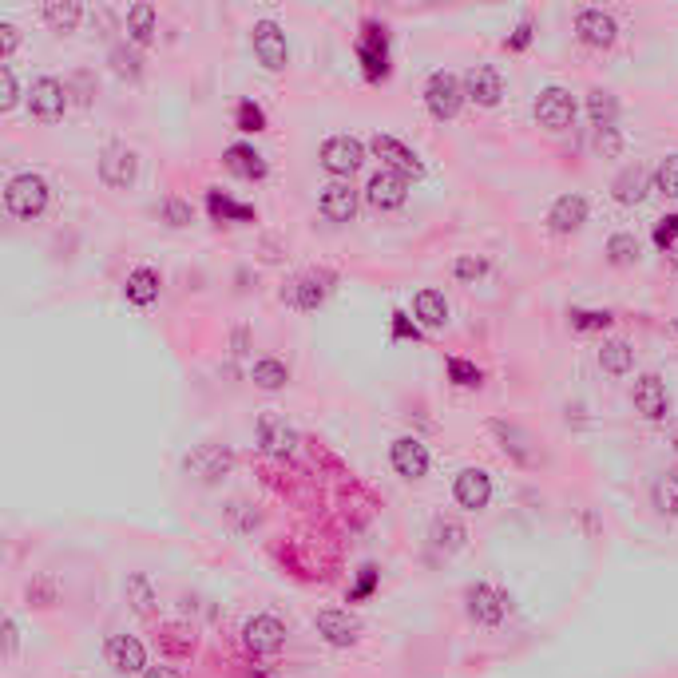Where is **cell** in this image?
<instances>
[{"mask_svg":"<svg viewBox=\"0 0 678 678\" xmlns=\"http://www.w3.org/2000/svg\"><path fill=\"white\" fill-rule=\"evenodd\" d=\"M127 595L135 599V611H143V615L155 607V591H151V579H147V575H131V579H127Z\"/></svg>","mask_w":678,"mask_h":678,"instance_id":"obj_42","label":"cell"},{"mask_svg":"<svg viewBox=\"0 0 678 678\" xmlns=\"http://www.w3.org/2000/svg\"><path fill=\"white\" fill-rule=\"evenodd\" d=\"M100 179H104V187H112V191H127V187L139 179V155H135L131 147H123V143L104 147V155H100Z\"/></svg>","mask_w":678,"mask_h":678,"instance_id":"obj_8","label":"cell"},{"mask_svg":"<svg viewBox=\"0 0 678 678\" xmlns=\"http://www.w3.org/2000/svg\"><path fill=\"white\" fill-rule=\"evenodd\" d=\"M575 36L587 44V48H611L619 40V24L611 12L603 8H579L575 12Z\"/></svg>","mask_w":678,"mask_h":678,"instance_id":"obj_12","label":"cell"},{"mask_svg":"<svg viewBox=\"0 0 678 678\" xmlns=\"http://www.w3.org/2000/svg\"><path fill=\"white\" fill-rule=\"evenodd\" d=\"M242 643L250 655H278L286 643V627L274 615H250L242 623Z\"/></svg>","mask_w":678,"mask_h":678,"instance_id":"obj_7","label":"cell"},{"mask_svg":"<svg viewBox=\"0 0 678 678\" xmlns=\"http://www.w3.org/2000/svg\"><path fill=\"white\" fill-rule=\"evenodd\" d=\"M631 401L647 421H667V413H671V393L659 373H643L631 389Z\"/></svg>","mask_w":678,"mask_h":678,"instance_id":"obj_17","label":"cell"},{"mask_svg":"<svg viewBox=\"0 0 678 678\" xmlns=\"http://www.w3.org/2000/svg\"><path fill=\"white\" fill-rule=\"evenodd\" d=\"M16 44H20V28L12 20H0V60H8L16 52Z\"/></svg>","mask_w":678,"mask_h":678,"instance_id":"obj_48","label":"cell"},{"mask_svg":"<svg viewBox=\"0 0 678 678\" xmlns=\"http://www.w3.org/2000/svg\"><path fill=\"white\" fill-rule=\"evenodd\" d=\"M595 147H599L603 155H619V151H623V139H619V127H611V131H595Z\"/></svg>","mask_w":678,"mask_h":678,"instance_id":"obj_51","label":"cell"},{"mask_svg":"<svg viewBox=\"0 0 678 678\" xmlns=\"http://www.w3.org/2000/svg\"><path fill=\"white\" fill-rule=\"evenodd\" d=\"M492 433L504 441V449L512 452L516 460H524V464L532 460V452H528V433H524V429H516V425H504V421H492Z\"/></svg>","mask_w":678,"mask_h":678,"instance_id":"obj_39","label":"cell"},{"mask_svg":"<svg viewBox=\"0 0 678 678\" xmlns=\"http://www.w3.org/2000/svg\"><path fill=\"white\" fill-rule=\"evenodd\" d=\"M28 112L36 115V119H44V123H56L60 115L68 112V88H64L60 80H52V76L32 80V88H28Z\"/></svg>","mask_w":678,"mask_h":678,"instance_id":"obj_10","label":"cell"},{"mask_svg":"<svg viewBox=\"0 0 678 678\" xmlns=\"http://www.w3.org/2000/svg\"><path fill=\"white\" fill-rule=\"evenodd\" d=\"M230 464H234V452L223 445H203L199 452L187 456V472H195L199 480H219L230 472Z\"/></svg>","mask_w":678,"mask_h":678,"instance_id":"obj_25","label":"cell"},{"mask_svg":"<svg viewBox=\"0 0 678 678\" xmlns=\"http://www.w3.org/2000/svg\"><path fill=\"white\" fill-rule=\"evenodd\" d=\"M357 60H361V72H365L369 84H377V80L389 76V32H385V24H377V20H365V24H361Z\"/></svg>","mask_w":678,"mask_h":678,"instance_id":"obj_2","label":"cell"},{"mask_svg":"<svg viewBox=\"0 0 678 678\" xmlns=\"http://www.w3.org/2000/svg\"><path fill=\"white\" fill-rule=\"evenodd\" d=\"M155 28H159V20H155V8L151 4H131L127 8V36H131V44H151L155 40Z\"/></svg>","mask_w":678,"mask_h":678,"instance_id":"obj_32","label":"cell"},{"mask_svg":"<svg viewBox=\"0 0 678 678\" xmlns=\"http://www.w3.org/2000/svg\"><path fill=\"white\" fill-rule=\"evenodd\" d=\"M675 334H678V322H675Z\"/></svg>","mask_w":678,"mask_h":678,"instance_id":"obj_57","label":"cell"},{"mask_svg":"<svg viewBox=\"0 0 678 678\" xmlns=\"http://www.w3.org/2000/svg\"><path fill=\"white\" fill-rule=\"evenodd\" d=\"M655 246L659 250H675L678 246V215H663L655 223Z\"/></svg>","mask_w":678,"mask_h":678,"instance_id":"obj_47","label":"cell"},{"mask_svg":"<svg viewBox=\"0 0 678 678\" xmlns=\"http://www.w3.org/2000/svg\"><path fill=\"white\" fill-rule=\"evenodd\" d=\"M143 678H183L175 667H147V675Z\"/></svg>","mask_w":678,"mask_h":678,"instance_id":"obj_55","label":"cell"},{"mask_svg":"<svg viewBox=\"0 0 678 678\" xmlns=\"http://www.w3.org/2000/svg\"><path fill=\"white\" fill-rule=\"evenodd\" d=\"M464 96H468L476 108H496V104L504 100V76H500V68H492V64L468 68V76H464Z\"/></svg>","mask_w":678,"mask_h":678,"instance_id":"obj_16","label":"cell"},{"mask_svg":"<svg viewBox=\"0 0 678 678\" xmlns=\"http://www.w3.org/2000/svg\"><path fill=\"white\" fill-rule=\"evenodd\" d=\"M365 143L361 139H353V135H330L326 143H322V151H318V159H322V167L330 171V175H338V179H349L361 163H365Z\"/></svg>","mask_w":678,"mask_h":678,"instance_id":"obj_5","label":"cell"},{"mask_svg":"<svg viewBox=\"0 0 678 678\" xmlns=\"http://www.w3.org/2000/svg\"><path fill=\"white\" fill-rule=\"evenodd\" d=\"M651 187H655V183H651V171L639 167V163L623 167V171L615 175V183H611V191H615V199H619L623 207H639V203L647 199Z\"/></svg>","mask_w":678,"mask_h":678,"instance_id":"obj_23","label":"cell"},{"mask_svg":"<svg viewBox=\"0 0 678 678\" xmlns=\"http://www.w3.org/2000/svg\"><path fill=\"white\" fill-rule=\"evenodd\" d=\"M488 274V262L480 258H456V278L460 282H472V278H484Z\"/></svg>","mask_w":678,"mask_h":678,"instance_id":"obj_49","label":"cell"},{"mask_svg":"<svg viewBox=\"0 0 678 678\" xmlns=\"http://www.w3.org/2000/svg\"><path fill=\"white\" fill-rule=\"evenodd\" d=\"M599 369L611 373V377H627V373L635 369V349H631V341L623 338L603 341V345H599Z\"/></svg>","mask_w":678,"mask_h":678,"instance_id":"obj_29","label":"cell"},{"mask_svg":"<svg viewBox=\"0 0 678 678\" xmlns=\"http://www.w3.org/2000/svg\"><path fill=\"white\" fill-rule=\"evenodd\" d=\"M314 631H318L330 647H353L357 635H361V623H357V615H349V611H341V607H326V611L314 615Z\"/></svg>","mask_w":678,"mask_h":678,"instance_id":"obj_19","label":"cell"},{"mask_svg":"<svg viewBox=\"0 0 678 678\" xmlns=\"http://www.w3.org/2000/svg\"><path fill=\"white\" fill-rule=\"evenodd\" d=\"M389 464H393L397 476L421 480V476L429 472V449H425V441H417V437H397V441L389 445Z\"/></svg>","mask_w":678,"mask_h":678,"instance_id":"obj_20","label":"cell"},{"mask_svg":"<svg viewBox=\"0 0 678 678\" xmlns=\"http://www.w3.org/2000/svg\"><path fill=\"white\" fill-rule=\"evenodd\" d=\"M318 207H322V215H326L330 223H349V219L357 215V191H353V183H349V179L326 183Z\"/></svg>","mask_w":678,"mask_h":678,"instance_id":"obj_21","label":"cell"},{"mask_svg":"<svg viewBox=\"0 0 678 678\" xmlns=\"http://www.w3.org/2000/svg\"><path fill=\"white\" fill-rule=\"evenodd\" d=\"M234 127H238V131H246V135L266 131V112H262V104H254V100H238V108H234Z\"/></svg>","mask_w":678,"mask_h":678,"instance_id":"obj_40","label":"cell"},{"mask_svg":"<svg viewBox=\"0 0 678 678\" xmlns=\"http://www.w3.org/2000/svg\"><path fill=\"white\" fill-rule=\"evenodd\" d=\"M452 496H456V504H460L464 512H480V508H488V500H492V476H488L484 468H464V472H456V480H452Z\"/></svg>","mask_w":678,"mask_h":678,"instance_id":"obj_18","label":"cell"},{"mask_svg":"<svg viewBox=\"0 0 678 678\" xmlns=\"http://www.w3.org/2000/svg\"><path fill=\"white\" fill-rule=\"evenodd\" d=\"M393 338L401 341V338H421V326H417V322H413V318H409V314H401V310H397V314H393Z\"/></svg>","mask_w":678,"mask_h":678,"instance_id":"obj_50","label":"cell"},{"mask_svg":"<svg viewBox=\"0 0 678 678\" xmlns=\"http://www.w3.org/2000/svg\"><path fill=\"white\" fill-rule=\"evenodd\" d=\"M433 548H441V552H460L464 548V540H468V532H464V524H456V520H433Z\"/></svg>","mask_w":678,"mask_h":678,"instance_id":"obj_36","label":"cell"},{"mask_svg":"<svg viewBox=\"0 0 678 678\" xmlns=\"http://www.w3.org/2000/svg\"><path fill=\"white\" fill-rule=\"evenodd\" d=\"M48 199H52V187H48V179L36 175V171H20V175H12L8 187H4V207H8V215L20 219V223L40 219V215L48 211Z\"/></svg>","mask_w":678,"mask_h":678,"instance_id":"obj_1","label":"cell"},{"mask_svg":"<svg viewBox=\"0 0 678 678\" xmlns=\"http://www.w3.org/2000/svg\"><path fill=\"white\" fill-rule=\"evenodd\" d=\"M159 211H163V219H167L171 226H191V219H195L191 203H187V199H179V195H167Z\"/></svg>","mask_w":678,"mask_h":678,"instance_id":"obj_43","label":"cell"},{"mask_svg":"<svg viewBox=\"0 0 678 678\" xmlns=\"http://www.w3.org/2000/svg\"><path fill=\"white\" fill-rule=\"evenodd\" d=\"M20 104V88H16V72L4 64L0 68V112H12Z\"/></svg>","mask_w":678,"mask_h":678,"instance_id":"obj_46","label":"cell"},{"mask_svg":"<svg viewBox=\"0 0 678 678\" xmlns=\"http://www.w3.org/2000/svg\"><path fill=\"white\" fill-rule=\"evenodd\" d=\"M651 504L659 516H678V472H663L655 484H651Z\"/></svg>","mask_w":678,"mask_h":678,"instance_id":"obj_33","label":"cell"},{"mask_svg":"<svg viewBox=\"0 0 678 678\" xmlns=\"http://www.w3.org/2000/svg\"><path fill=\"white\" fill-rule=\"evenodd\" d=\"M365 199H369V207H377V211H397V207L409 199V179L397 175V171H389V167H381V171L369 175Z\"/></svg>","mask_w":678,"mask_h":678,"instance_id":"obj_9","label":"cell"},{"mask_svg":"<svg viewBox=\"0 0 678 678\" xmlns=\"http://www.w3.org/2000/svg\"><path fill=\"white\" fill-rule=\"evenodd\" d=\"M258 445L266 456H294L298 452V429L282 413H262L258 417Z\"/></svg>","mask_w":678,"mask_h":678,"instance_id":"obj_11","label":"cell"},{"mask_svg":"<svg viewBox=\"0 0 678 678\" xmlns=\"http://www.w3.org/2000/svg\"><path fill=\"white\" fill-rule=\"evenodd\" d=\"M675 266H678V246H675Z\"/></svg>","mask_w":678,"mask_h":678,"instance_id":"obj_56","label":"cell"},{"mask_svg":"<svg viewBox=\"0 0 678 678\" xmlns=\"http://www.w3.org/2000/svg\"><path fill=\"white\" fill-rule=\"evenodd\" d=\"M104 659L115 675H147V647L135 635H112L104 643Z\"/></svg>","mask_w":678,"mask_h":678,"instance_id":"obj_14","label":"cell"},{"mask_svg":"<svg viewBox=\"0 0 678 678\" xmlns=\"http://www.w3.org/2000/svg\"><path fill=\"white\" fill-rule=\"evenodd\" d=\"M536 123L540 127H548V131H564L575 123V100H571V92L567 88H544L540 96H536Z\"/></svg>","mask_w":678,"mask_h":678,"instance_id":"obj_15","label":"cell"},{"mask_svg":"<svg viewBox=\"0 0 678 678\" xmlns=\"http://www.w3.org/2000/svg\"><path fill=\"white\" fill-rule=\"evenodd\" d=\"M651 183H655V191H659V195L678 199V155H663V159L655 163Z\"/></svg>","mask_w":678,"mask_h":678,"instance_id":"obj_38","label":"cell"},{"mask_svg":"<svg viewBox=\"0 0 678 678\" xmlns=\"http://www.w3.org/2000/svg\"><path fill=\"white\" fill-rule=\"evenodd\" d=\"M607 258L611 266H635L639 262V238L631 230H619L607 238Z\"/></svg>","mask_w":678,"mask_h":678,"instance_id":"obj_35","label":"cell"},{"mask_svg":"<svg viewBox=\"0 0 678 678\" xmlns=\"http://www.w3.org/2000/svg\"><path fill=\"white\" fill-rule=\"evenodd\" d=\"M373 583H377V571H373V567H365V571H361V583L349 591V599H361V595H369V591H373Z\"/></svg>","mask_w":678,"mask_h":678,"instance_id":"obj_54","label":"cell"},{"mask_svg":"<svg viewBox=\"0 0 678 678\" xmlns=\"http://www.w3.org/2000/svg\"><path fill=\"white\" fill-rule=\"evenodd\" d=\"M587 215H591V207L583 195H560L548 211V226H552V234H575V230H583Z\"/></svg>","mask_w":678,"mask_h":678,"instance_id":"obj_22","label":"cell"},{"mask_svg":"<svg viewBox=\"0 0 678 678\" xmlns=\"http://www.w3.org/2000/svg\"><path fill=\"white\" fill-rule=\"evenodd\" d=\"M334 290V274L330 270H310L294 282V306L298 310H318Z\"/></svg>","mask_w":678,"mask_h":678,"instance_id":"obj_24","label":"cell"},{"mask_svg":"<svg viewBox=\"0 0 678 678\" xmlns=\"http://www.w3.org/2000/svg\"><path fill=\"white\" fill-rule=\"evenodd\" d=\"M250 381H254L258 389H266V393H278V389H286V381H290V365L278 361V357H258V361L250 365Z\"/></svg>","mask_w":678,"mask_h":678,"instance_id":"obj_30","label":"cell"},{"mask_svg":"<svg viewBox=\"0 0 678 678\" xmlns=\"http://www.w3.org/2000/svg\"><path fill=\"white\" fill-rule=\"evenodd\" d=\"M207 207H211V215H215V219H223V223H250V219H254V211H250V207H242V203L226 199L223 191H211V195H207Z\"/></svg>","mask_w":678,"mask_h":678,"instance_id":"obj_37","label":"cell"},{"mask_svg":"<svg viewBox=\"0 0 678 678\" xmlns=\"http://www.w3.org/2000/svg\"><path fill=\"white\" fill-rule=\"evenodd\" d=\"M16 647H20V627H16V619H4V655L12 659Z\"/></svg>","mask_w":678,"mask_h":678,"instance_id":"obj_52","label":"cell"},{"mask_svg":"<svg viewBox=\"0 0 678 678\" xmlns=\"http://www.w3.org/2000/svg\"><path fill=\"white\" fill-rule=\"evenodd\" d=\"M449 381L460 385V389H480V385H484V373H480L472 361H464V357H449Z\"/></svg>","mask_w":678,"mask_h":678,"instance_id":"obj_41","label":"cell"},{"mask_svg":"<svg viewBox=\"0 0 678 678\" xmlns=\"http://www.w3.org/2000/svg\"><path fill=\"white\" fill-rule=\"evenodd\" d=\"M413 318H417V326H425V330H441V326L449 322V302H445V294H441V290H421V294L413 298Z\"/></svg>","mask_w":678,"mask_h":678,"instance_id":"obj_27","label":"cell"},{"mask_svg":"<svg viewBox=\"0 0 678 678\" xmlns=\"http://www.w3.org/2000/svg\"><path fill=\"white\" fill-rule=\"evenodd\" d=\"M143 60L135 56V52H127V48H112V68H115V76H123V80H139V68Z\"/></svg>","mask_w":678,"mask_h":678,"instance_id":"obj_45","label":"cell"},{"mask_svg":"<svg viewBox=\"0 0 678 678\" xmlns=\"http://www.w3.org/2000/svg\"><path fill=\"white\" fill-rule=\"evenodd\" d=\"M40 16H44V20H48V24L56 28V32H72V28L80 24L84 8H80L76 0H64V4L56 0V4H44V8H40Z\"/></svg>","mask_w":678,"mask_h":678,"instance_id":"obj_34","label":"cell"},{"mask_svg":"<svg viewBox=\"0 0 678 678\" xmlns=\"http://www.w3.org/2000/svg\"><path fill=\"white\" fill-rule=\"evenodd\" d=\"M369 151L389 167V171H397V175H421L425 171V163H421V155L413 151V147H405L397 135H373L369 139Z\"/></svg>","mask_w":678,"mask_h":678,"instance_id":"obj_13","label":"cell"},{"mask_svg":"<svg viewBox=\"0 0 678 678\" xmlns=\"http://www.w3.org/2000/svg\"><path fill=\"white\" fill-rule=\"evenodd\" d=\"M159 270H151V266H135L131 274H127V286H123V294H127V302L131 306H151V302H159Z\"/></svg>","mask_w":678,"mask_h":678,"instance_id":"obj_26","label":"cell"},{"mask_svg":"<svg viewBox=\"0 0 678 678\" xmlns=\"http://www.w3.org/2000/svg\"><path fill=\"white\" fill-rule=\"evenodd\" d=\"M223 163L234 171V175H242V179H266V159H262L250 143H230Z\"/></svg>","mask_w":678,"mask_h":678,"instance_id":"obj_28","label":"cell"},{"mask_svg":"<svg viewBox=\"0 0 678 678\" xmlns=\"http://www.w3.org/2000/svg\"><path fill=\"white\" fill-rule=\"evenodd\" d=\"M250 44H254V56L266 72H286L290 64V44H286V32L278 20H258L250 28Z\"/></svg>","mask_w":678,"mask_h":678,"instance_id":"obj_3","label":"cell"},{"mask_svg":"<svg viewBox=\"0 0 678 678\" xmlns=\"http://www.w3.org/2000/svg\"><path fill=\"white\" fill-rule=\"evenodd\" d=\"M425 108L433 119H456L464 108V84L452 76V72H433L429 84H425Z\"/></svg>","mask_w":678,"mask_h":678,"instance_id":"obj_4","label":"cell"},{"mask_svg":"<svg viewBox=\"0 0 678 678\" xmlns=\"http://www.w3.org/2000/svg\"><path fill=\"white\" fill-rule=\"evenodd\" d=\"M464 611L476 627H500L504 615H508V599L492 587V583H472L464 591Z\"/></svg>","mask_w":678,"mask_h":678,"instance_id":"obj_6","label":"cell"},{"mask_svg":"<svg viewBox=\"0 0 678 678\" xmlns=\"http://www.w3.org/2000/svg\"><path fill=\"white\" fill-rule=\"evenodd\" d=\"M587 115H591L595 131H611L615 119H619V100L611 92H603V88H591L587 92Z\"/></svg>","mask_w":678,"mask_h":678,"instance_id":"obj_31","label":"cell"},{"mask_svg":"<svg viewBox=\"0 0 678 678\" xmlns=\"http://www.w3.org/2000/svg\"><path fill=\"white\" fill-rule=\"evenodd\" d=\"M528 44H532V24H528V20H524V24H520V28H516V36H512V40H508V48H512V52H524V48H528Z\"/></svg>","mask_w":678,"mask_h":678,"instance_id":"obj_53","label":"cell"},{"mask_svg":"<svg viewBox=\"0 0 678 678\" xmlns=\"http://www.w3.org/2000/svg\"><path fill=\"white\" fill-rule=\"evenodd\" d=\"M575 330H607L611 326V314L607 310H571L567 314Z\"/></svg>","mask_w":678,"mask_h":678,"instance_id":"obj_44","label":"cell"}]
</instances>
